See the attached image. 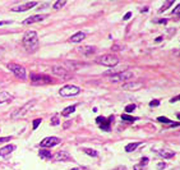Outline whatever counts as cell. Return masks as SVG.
<instances>
[{"label":"cell","mask_w":180,"mask_h":170,"mask_svg":"<svg viewBox=\"0 0 180 170\" xmlns=\"http://www.w3.org/2000/svg\"><path fill=\"white\" fill-rule=\"evenodd\" d=\"M22 44H23L24 49L27 50L28 53H35L36 50L38 49V46H40L37 33H36L35 31H28V32L23 36Z\"/></svg>","instance_id":"obj_1"},{"label":"cell","mask_w":180,"mask_h":170,"mask_svg":"<svg viewBox=\"0 0 180 170\" xmlns=\"http://www.w3.org/2000/svg\"><path fill=\"white\" fill-rule=\"evenodd\" d=\"M96 62L98 63V64H102L105 67H115L119 63V59L113 54H105V55L98 56L96 59Z\"/></svg>","instance_id":"obj_2"},{"label":"cell","mask_w":180,"mask_h":170,"mask_svg":"<svg viewBox=\"0 0 180 170\" xmlns=\"http://www.w3.org/2000/svg\"><path fill=\"white\" fill-rule=\"evenodd\" d=\"M7 67H8V69H9L17 78H19V79H22V81L26 79V75H27V74H26L24 67L19 65V64H14V63H9Z\"/></svg>","instance_id":"obj_3"},{"label":"cell","mask_w":180,"mask_h":170,"mask_svg":"<svg viewBox=\"0 0 180 170\" xmlns=\"http://www.w3.org/2000/svg\"><path fill=\"white\" fill-rule=\"evenodd\" d=\"M80 92V88L78 86H74V84H67L60 88V96H64V97H70V96H75Z\"/></svg>","instance_id":"obj_4"},{"label":"cell","mask_w":180,"mask_h":170,"mask_svg":"<svg viewBox=\"0 0 180 170\" xmlns=\"http://www.w3.org/2000/svg\"><path fill=\"white\" fill-rule=\"evenodd\" d=\"M133 78V72L130 70H125V72H119V73H115L110 77V81L114 83L116 82H125V81Z\"/></svg>","instance_id":"obj_5"},{"label":"cell","mask_w":180,"mask_h":170,"mask_svg":"<svg viewBox=\"0 0 180 170\" xmlns=\"http://www.w3.org/2000/svg\"><path fill=\"white\" fill-rule=\"evenodd\" d=\"M53 79L49 75L45 74H37V73H31V83L37 86V84H45V83H51Z\"/></svg>","instance_id":"obj_6"},{"label":"cell","mask_w":180,"mask_h":170,"mask_svg":"<svg viewBox=\"0 0 180 170\" xmlns=\"http://www.w3.org/2000/svg\"><path fill=\"white\" fill-rule=\"evenodd\" d=\"M35 103L36 101L35 100H31V101H28V103H26L22 108H19V109H17L14 113L12 114V118H19V117H23L26 113H28L29 110H31L33 106H35Z\"/></svg>","instance_id":"obj_7"},{"label":"cell","mask_w":180,"mask_h":170,"mask_svg":"<svg viewBox=\"0 0 180 170\" xmlns=\"http://www.w3.org/2000/svg\"><path fill=\"white\" fill-rule=\"evenodd\" d=\"M59 143H60V138H58V137H46L42 139L40 144L44 148H51V147L58 146Z\"/></svg>","instance_id":"obj_8"},{"label":"cell","mask_w":180,"mask_h":170,"mask_svg":"<svg viewBox=\"0 0 180 170\" xmlns=\"http://www.w3.org/2000/svg\"><path fill=\"white\" fill-rule=\"evenodd\" d=\"M113 120H114V117L113 115L109 117V119H105L104 117H98L96 119V122L98 123L100 128L104 129V130H110V124H111V122H113Z\"/></svg>","instance_id":"obj_9"},{"label":"cell","mask_w":180,"mask_h":170,"mask_svg":"<svg viewBox=\"0 0 180 170\" xmlns=\"http://www.w3.org/2000/svg\"><path fill=\"white\" fill-rule=\"evenodd\" d=\"M143 87V82L140 81H137V82H127L123 84V90L125 91H135V90H140Z\"/></svg>","instance_id":"obj_10"},{"label":"cell","mask_w":180,"mask_h":170,"mask_svg":"<svg viewBox=\"0 0 180 170\" xmlns=\"http://www.w3.org/2000/svg\"><path fill=\"white\" fill-rule=\"evenodd\" d=\"M37 5L36 1H28V3H24V4H20L18 7H14L12 8L13 12H26V10H31L32 8H35Z\"/></svg>","instance_id":"obj_11"},{"label":"cell","mask_w":180,"mask_h":170,"mask_svg":"<svg viewBox=\"0 0 180 170\" xmlns=\"http://www.w3.org/2000/svg\"><path fill=\"white\" fill-rule=\"evenodd\" d=\"M48 15H42V14H37V15H32V17H28L23 21V24H32V23H36V22H41L44 21Z\"/></svg>","instance_id":"obj_12"},{"label":"cell","mask_w":180,"mask_h":170,"mask_svg":"<svg viewBox=\"0 0 180 170\" xmlns=\"http://www.w3.org/2000/svg\"><path fill=\"white\" fill-rule=\"evenodd\" d=\"M53 160H55V161H68V160H70V156L65 151H59L53 156Z\"/></svg>","instance_id":"obj_13"},{"label":"cell","mask_w":180,"mask_h":170,"mask_svg":"<svg viewBox=\"0 0 180 170\" xmlns=\"http://www.w3.org/2000/svg\"><path fill=\"white\" fill-rule=\"evenodd\" d=\"M78 51L80 54H83V55H92V54H95L96 53V48L95 46H82V48H79L78 49Z\"/></svg>","instance_id":"obj_14"},{"label":"cell","mask_w":180,"mask_h":170,"mask_svg":"<svg viewBox=\"0 0 180 170\" xmlns=\"http://www.w3.org/2000/svg\"><path fill=\"white\" fill-rule=\"evenodd\" d=\"M53 72L56 75H61V77L64 78V77H68L69 75V70H67L65 68H63V67H59V65H56V67H54L53 68Z\"/></svg>","instance_id":"obj_15"},{"label":"cell","mask_w":180,"mask_h":170,"mask_svg":"<svg viewBox=\"0 0 180 170\" xmlns=\"http://www.w3.org/2000/svg\"><path fill=\"white\" fill-rule=\"evenodd\" d=\"M84 39H86V33L84 32H77V33H74V35L70 37L69 41L74 42V44H78V42H82Z\"/></svg>","instance_id":"obj_16"},{"label":"cell","mask_w":180,"mask_h":170,"mask_svg":"<svg viewBox=\"0 0 180 170\" xmlns=\"http://www.w3.org/2000/svg\"><path fill=\"white\" fill-rule=\"evenodd\" d=\"M14 148H15L14 144H7L5 147H1V148H0V156H1V157L8 156L9 154H12V152L14 151Z\"/></svg>","instance_id":"obj_17"},{"label":"cell","mask_w":180,"mask_h":170,"mask_svg":"<svg viewBox=\"0 0 180 170\" xmlns=\"http://www.w3.org/2000/svg\"><path fill=\"white\" fill-rule=\"evenodd\" d=\"M155 151L157 152L158 156L161 157H165V159H171V157H174V151L171 150H157V148H155Z\"/></svg>","instance_id":"obj_18"},{"label":"cell","mask_w":180,"mask_h":170,"mask_svg":"<svg viewBox=\"0 0 180 170\" xmlns=\"http://www.w3.org/2000/svg\"><path fill=\"white\" fill-rule=\"evenodd\" d=\"M12 100H13V96L10 95L9 92H7V91L0 92V104H7V103H10Z\"/></svg>","instance_id":"obj_19"},{"label":"cell","mask_w":180,"mask_h":170,"mask_svg":"<svg viewBox=\"0 0 180 170\" xmlns=\"http://www.w3.org/2000/svg\"><path fill=\"white\" fill-rule=\"evenodd\" d=\"M53 152L49 151V150H40V157H42V159H53Z\"/></svg>","instance_id":"obj_20"},{"label":"cell","mask_w":180,"mask_h":170,"mask_svg":"<svg viewBox=\"0 0 180 170\" xmlns=\"http://www.w3.org/2000/svg\"><path fill=\"white\" fill-rule=\"evenodd\" d=\"M75 111V105H73V106H68V108H65L61 111V115L63 117H68V115H70L72 113H74Z\"/></svg>","instance_id":"obj_21"},{"label":"cell","mask_w":180,"mask_h":170,"mask_svg":"<svg viewBox=\"0 0 180 170\" xmlns=\"http://www.w3.org/2000/svg\"><path fill=\"white\" fill-rule=\"evenodd\" d=\"M139 144H140L139 142H134V143H129V144H127V146H125V151H127V152H132V151H134L135 148L139 146Z\"/></svg>","instance_id":"obj_22"},{"label":"cell","mask_w":180,"mask_h":170,"mask_svg":"<svg viewBox=\"0 0 180 170\" xmlns=\"http://www.w3.org/2000/svg\"><path fill=\"white\" fill-rule=\"evenodd\" d=\"M65 4H67L65 0H58V1L53 5V8H54L55 10H58V9H60V8H63L64 5H65Z\"/></svg>","instance_id":"obj_23"},{"label":"cell","mask_w":180,"mask_h":170,"mask_svg":"<svg viewBox=\"0 0 180 170\" xmlns=\"http://www.w3.org/2000/svg\"><path fill=\"white\" fill-rule=\"evenodd\" d=\"M173 0H169V1H166L165 4H164V5H162L161 8H160V10H158V12H160V13H164V12L165 10H168V8L169 7H171V5H173Z\"/></svg>","instance_id":"obj_24"},{"label":"cell","mask_w":180,"mask_h":170,"mask_svg":"<svg viewBox=\"0 0 180 170\" xmlns=\"http://www.w3.org/2000/svg\"><path fill=\"white\" fill-rule=\"evenodd\" d=\"M121 119H123V120H125V122H135V120H138V118L130 117V115H128V114H123Z\"/></svg>","instance_id":"obj_25"},{"label":"cell","mask_w":180,"mask_h":170,"mask_svg":"<svg viewBox=\"0 0 180 170\" xmlns=\"http://www.w3.org/2000/svg\"><path fill=\"white\" fill-rule=\"evenodd\" d=\"M157 120H158V122H161V123H164V124H168L169 127H170L171 124H173V122H171L170 119H168L166 117H158V118H157Z\"/></svg>","instance_id":"obj_26"},{"label":"cell","mask_w":180,"mask_h":170,"mask_svg":"<svg viewBox=\"0 0 180 170\" xmlns=\"http://www.w3.org/2000/svg\"><path fill=\"white\" fill-rule=\"evenodd\" d=\"M83 151H84L88 156H92V157H96V156H97V151L91 150V148H83Z\"/></svg>","instance_id":"obj_27"},{"label":"cell","mask_w":180,"mask_h":170,"mask_svg":"<svg viewBox=\"0 0 180 170\" xmlns=\"http://www.w3.org/2000/svg\"><path fill=\"white\" fill-rule=\"evenodd\" d=\"M59 115H54L51 118V125H58L59 124Z\"/></svg>","instance_id":"obj_28"},{"label":"cell","mask_w":180,"mask_h":170,"mask_svg":"<svg viewBox=\"0 0 180 170\" xmlns=\"http://www.w3.org/2000/svg\"><path fill=\"white\" fill-rule=\"evenodd\" d=\"M133 110H135V105L134 104H130V105L125 106V113H132Z\"/></svg>","instance_id":"obj_29"},{"label":"cell","mask_w":180,"mask_h":170,"mask_svg":"<svg viewBox=\"0 0 180 170\" xmlns=\"http://www.w3.org/2000/svg\"><path fill=\"white\" fill-rule=\"evenodd\" d=\"M156 168H157L158 170H164V169L168 168V164H165V163H157Z\"/></svg>","instance_id":"obj_30"},{"label":"cell","mask_w":180,"mask_h":170,"mask_svg":"<svg viewBox=\"0 0 180 170\" xmlns=\"http://www.w3.org/2000/svg\"><path fill=\"white\" fill-rule=\"evenodd\" d=\"M173 14H174V15H180V4H178V5L174 8Z\"/></svg>","instance_id":"obj_31"},{"label":"cell","mask_w":180,"mask_h":170,"mask_svg":"<svg viewBox=\"0 0 180 170\" xmlns=\"http://www.w3.org/2000/svg\"><path fill=\"white\" fill-rule=\"evenodd\" d=\"M40 123H41V119L40 118L35 119V120H33V129H37V127L40 125Z\"/></svg>","instance_id":"obj_32"},{"label":"cell","mask_w":180,"mask_h":170,"mask_svg":"<svg viewBox=\"0 0 180 170\" xmlns=\"http://www.w3.org/2000/svg\"><path fill=\"white\" fill-rule=\"evenodd\" d=\"M160 105V101L158 100H152L151 103H149V106H151V108H153V106H158Z\"/></svg>","instance_id":"obj_33"},{"label":"cell","mask_w":180,"mask_h":170,"mask_svg":"<svg viewBox=\"0 0 180 170\" xmlns=\"http://www.w3.org/2000/svg\"><path fill=\"white\" fill-rule=\"evenodd\" d=\"M155 22L158 23V24H166V23H168V19H165V18L164 19H156Z\"/></svg>","instance_id":"obj_34"},{"label":"cell","mask_w":180,"mask_h":170,"mask_svg":"<svg viewBox=\"0 0 180 170\" xmlns=\"http://www.w3.org/2000/svg\"><path fill=\"white\" fill-rule=\"evenodd\" d=\"M134 170H146V166L142 164H139V165H135L134 166Z\"/></svg>","instance_id":"obj_35"},{"label":"cell","mask_w":180,"mask_h":170,"mask_svg":"<svg viewBox=\"0 0 180 170\" xmlns=\"http://www.w3.org/2000/svg\"><path fill=\"white\" fill-rule=\"evenodd\" d=\"M12 139V137H3V138H0V143H4V142H9Z\"/></svg>","instance_id":"obj_36"},{"label":"cell","mask_w":180,"mask_h":170,"mask_svg":"<svg viewBox=\"0 0 180 170\" xmlns=\"http://www.w3.org/2000/svg\"><path fill=\"white\" fill-rule=\"evenodd\" d=\"M176 101H180V95H178L176 97H174V99H171L170 103H176Z\"/></svg>","instance_id":"obj_37"},{"label":"cell","mask_w":180,"mask_h":170,"mask_svg":"<svg viewBox=\"0 0 180 170\" xmlns=\"http://www.w3.org/2000/svg\"><path fill=\"white\" fill-rule=\"evenodd\" d=\"M147 163H148V159H147V157H144V159H142V161H140V164L144 165V166H147Z\"/></svg>","instance_id":"obj_38"},{"label":"cell","mask_w":180,"mask_h":170,"mask_svg":"<svg viewBox=\"0 0 180 170\" xmlns=\"http://www.w3.org/2000/svg\"><path fill=\"white\" fill-rule=\"evenodd\" d=\"M130 17H132V13H130V12H129V13H127L125 15H124V18H123V19H124V21H128V19L130 18Z\"/></svg>","instance_id":"obj_39"},{"label":"cell","mask_w":180,"mask_h":170,"mask_svg":"<svg viewBox=\"0 0 180 170\" xmlns=\"http://www.w3.org/2000/svg\"><path fill=\"white\" fill-rule=\"evenodd\" d=\"M12 23V21H3V22H0V26H3V24H9Z\"/></svg>","instance_id":"obj_40"},{"label":"cell","mask_w":180,"mask_h":170,"mask_svg":"<svg viewBox=\"0 0 180 170\" xmlns=\"http://www.w3.org/2000/svg\"><path fill=\"white\" fill-rule=\"evenodd\" d=\"M70 170H88V169H87V168H80V166H79V168H74V169H70Z\"/></svg>","instance_id":"obj_41"},{"label":"cell","mask_w":180,"mask_h":170,"mask_svg":"<svg viewBox=\"0 0 180 170\" xmlns=\"http://www.w3.org/2000/svg\"><path fill=\"white\" fill-rule=\"evenodd\" d=\"M114 170H127V168L125 166H118L116 169H114Z\"/></svg>","instance_id":"obj_42"},{"label":"cell","mask_w":180,"mask_h":170,"mask_svg":"<svg viewBox=\"0 0 180 170\" xmlns=\"http://www.w3.org/2000/svg\"><path fill=\"white\" fill-rule=\"evenodd\" d=\"M140 12H142V13H147V12H148V8H147V7H146V8H143V9H142V10H140Z\"/></svg>","instance_id":"obj_43"},{"label":"cell","mask_w":180,"mask_h":170,"mask_svg":"<svg viewBox=\"0 0 180 170\" xmlns=\"http://www.w3.org/2000/svg\"><path fill=\"white\" fill-rule=\"evenodd\" d=\"M69 125H70V122H67V123H65V125H64V127H65V128H68Z\"/></svg>","instance_id":"obj_44"},{"label":"cell","mask_w":180,"mask_h":170,"mask_svg":"<svg viewBox=\"0 0 180 170\" xmlns=\"http://www.w3.org/2000/svg\"><path fill=\"white\" fill-rule=\"evenodd\" d=\"M162 40V37H157V39H156V42H160Z\"/></svg>","instance_id":"obj_45"},{"label":"cell","mask_w":180,"mask_h":170,"mask_svg":"<svg viewBox=\"0 0 180 170\" xmlns=\"http://www.w3.org/2000/svg\"><path fill=\"white\" fill-rule=\"evenodd\" d=\"M178 118H179V119H180V114H178Z\"/></svg>","instance_id":"obj_46"}]
</instances>
